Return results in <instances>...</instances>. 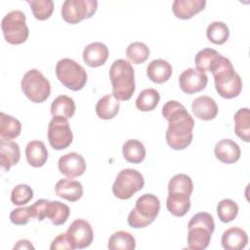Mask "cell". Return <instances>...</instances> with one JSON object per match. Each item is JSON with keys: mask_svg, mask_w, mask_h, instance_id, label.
<instances>
[{"mask_svg": "<svg viewBox=\"0 0 250 250\" xmlns=\"http://www.w3.org/2000/svg\"><path fill=\"white\" fill-rule=\"evenodd\" d=\"M162 115L168 121L166 142L175 150L187 148L192 141L194 120L186 107L177 101H168L162 107Z\"/></svg>", "mask_w": 250, "mask_h": 250, "instance_id": "1", "label": "cell"}, {"mask_svg": "<svg viewBox=\"0 0 250 250\" xmlns=\"http://www.w3.org/2000/svg\"><path fill=\"white\" fill-rule=\"evenodd\" d=\"M210 72H212L214 77L216 91L221 97L233 99L240 94L242 81L229 59L220 54L213 62Z\"/></svg>", "mask_w": 250, "mask_h": 250, "instance_id": "2", "label": "cell"}, {"mask_svg": "<svg viewBox=\"0 0 250 250\" xmlns=\"http://www.w3.org/2000/svg\"><path fill=\"white\" fill-rule=\"evenodd\" d=\"M112 96L117 101H128L133 96L135 86L134 68L126 60H115L109 68Z\"/></svg>", "mask_w": 250, "mask_h": 250, "instance_id": "3", "label": "cell"}, {"mask_svg": "<svg viewBox=\"0 0 250 250\" xmlns=\"http://www.w3.org/2000/svg\"><path fill=\"white\" fill-rule=\"evenodd\" d=\"M188 228V248L192 250L206 249L215 229L212 215L206 212L196 213L189 220Z\"/></svg>", "mask_w": 250, "mask_h": 250, "instance_id": "4", "label": "cell"}, {"mask_svg": "<svg viewBox=\"0 0 250 250\" xmlns=\"http://www.w3.org/2000/svg\"><path fill=\"white\" fill-rule=\"evenodd\" d=\"M160 210V201L152 193L141 195L135 207L128 215V224L134 229H142L150 225L157 217Z\"/></svg>", "mask_w": 250, "mask_h": 250, "instance_id": "5", "label": "cell"}, {"mask_svg": "<svg viewBox=\"0 0 250 250\" xmlns=\"http://www.w3.org/2000/svg\"><path fill=\"white\" fill-rule=\"evenodd\" d=\"M21 87L26 98L35 104L45 102L51 94L50 81L36 68L29 69L24 73Z\"/></svg>", "mask_w": 250, "mask_h": 250, "instance_id": "6", "label": "cell"}, {"mask_svg": "<svg viewBox=\"0 0 250 250\" xmlns=\"http://www.w3.org/2000/svg\"><path fill=\"white\" fill-rule=\"evenodd\" d=\"M56 75L63 86L79 91L87 82V72L84 67L71 59H62L57 62Z\"/></svg>", "mask_w": 250, "mask_h": 250, "instance_id": "7", "label": "cell"}, {"mask_svg": "<svg viewBox=\"0 0 250 250\" xmlns=\"http://www.w3.org/2000/svg\"><path fill=\"white\" fill-rule=\"evenodd\" d=\"M25 21V15L20 10H13L3 18L1 28L4 38L8 43L19 45L27 40L29 29Z\"/></svg>", "mask_w": 250, "mask_h": 250, "instance_id": "8", "label": "cell"}, {"mask_svg": "<svg viewBox=\"0 0 250 250\" xmlns=\"http://www.w3.org/2000/svg\"><path fill=\"white\" fill-rule=\"evenodd\" d=\"M145 186L143 175L131 168L121 170L112 185V192L119 199H129Z\"/></svg>", "mask_w": 250, "mask_h": 250, "instance_id": "9", "label": "cell"}, {"mask_svg": "<svg viewBox=\"0 0 250 250\" xmlns=\"http://www.w3.org/2000/svg\"><path fill=\"white\" fill-rule=\"evenodd\" d=\"M35 212V218L38 221H43L49 218L53 225H63L70 214L69 207L60 201H50L47 199H39L32 204Z\"/></svg>", "mask_w": 250, "mask_h": 250, "instance_id": "10", "label": "cell"}, {"mask_svg": "<svg viewBox=\"0 0 250 250\" xmlns=\"http://www.w3.org/2000/svg\"><path fill=\"white\" fill-rule=\"evenodd\" d=\"M96 0H65L62 5V17L67 23L75 24L91 18L97 11Z\"/></svg>", "mask_w": 250, "mask_h": 250, "instance_id": "11", "label": "cell"}, {"mask_svg": "<svg viewBox=\"0 0 250 250\" xmlns=\"http://www.w3.org/2000/svg\"><path fill=\"white\" fill-rule=\"evenodd\" d=\"M73 135L68 121L62 117H53L48 126V141L56 150L66 148L72 143Z\"/></svg>", "mask_w": 250, "mask_h": 250, "instance_id": "12", "label": "cell"}, {"mask_svg": "<svg viewBox=\"0 0 250 250\" xmlns=\"http://www.w3.org/2000/svg\"><path fill=\"white\" fill-rule=\"evenodd\" d=\"M65 233L74 249L89 247L94 239V232L91 225L83 219L73 221Z\"/></svg>", "mask_w": 250, "mask_h": 250, "instance_id": "13", "label": "cell"}, {"mask_svg": "<svg viewBox=\"0 0 250 250\" xmlns=\"http://www.w3.org/2000/svg\"><path fill=\"white\" fill-rule=\"evenodd\" d=\"M208 83V76L196 68H188L184 70L179 77L181 90L188 95L200 92L205 89Z\"/></svg>", "mask_w": 250, "mask_h": 250, "instance_id": "14", "label": "cell"}, {"mask_svg": "<svg viewBox=\"0 0 250 250\" xmlns=\"http://www.w3.org/2000/svg\"><path fill=\"white\" fill-rule=\"evenodd\" d=\"M58 165L60 172L70 179L83 175L86 170V162L77 152H69L61 156Z\"/></svg>", "mask_w": 250, "mask_h": 250, "instance_id": "15", "label": "cell"}, {"mask_svg": "<svg viewBox=\"0 0 250 250\" xmlns=\"http://www.w3.org/2000/svg\"><path fill=\"white\" fill-rule=\"evenodd\" d=\"M215 156L218 160L225 164L235 163L241 154L239 146L230 139H223L219 141L214 148Z\"/></svg>", "mask_w": 250, "mask_h": 250, "instance_id": "16", "label": "cell"}, {"mask_svg": "<svg viewBox=\"0 0 250 250\" xmlns=\"http://www.w3.org/2000/svg\"><path fill=\"white\" fill-rule=\"evenodd\" d=\"M108 49L102 42H93L83 50V61L90 67H98L105 63L108 58Z\"/></svg>", "mask_w": 250, "mask_h": 250, "instance_id": "17", "label": "cell"}, {"mask_svg": "<svg viewBox=\"0 0 250 250\" xmlns=\"http://www.w3.org/2000/svg\"><path fill=\"white\" fill-rule=\"evenodd\" d=\"M56 194L70 202L79 200L83 195V187L80 182L68 179L59 180L55 186Z\"/></svg>", "mask_w": 250, "mask_h": 250, "instance_id": "18", "label": "cell"}, {"mask_svg": "<svg viewBox=\"0 0 250 250\" xmlns=\"http://www.w3.org/2000/svg\"><path fill=\"white\" fill-rule=\"evenodd\" d=\"M191 109L195 117L201 120H212L218 114V105L209 96H200L193 100Z\"/></svg>", "mask_w": 250, "mask_h": 250, "instance_id": "19", "label": "cell"}, {"mask_svg": "<svg viewBox=\"0 0 250 250\" xmlns=\"http://www.w3.org/2000/svg\"><path fill=\"white\" fill-rule=\"evenodd\" d=\"M20 146L11 140L0 141V164L3 171H9L20 161Z\"/></svg>", "mask_w": 250, "mask_h": 250, "instance_id": "20", "label": "cell"}, {"mask_svg": "<svg viewBox=\"0 0 250 250\" xmlns=\"http://www.w3.org/2000/svg\"><path fill=\"white\" fill-rule=\"evenodd\" d=\"M205 5V0H175L172 4V11L178 19L188 20L201 12Z\"/></svg>", "mask_w": 250, "mask_h": 250, "instance_id": "21", "label": "cell"}, {"mask_svg": "<svg viewBox=\"0 0 250 250\" xmlns=\"http://www.w3.org/2000/svg\"><path fill=\"white\" fill-rule=\"evenodd\" d=\"M221 242L226 250H241L247 245L248 236L244 229L233 227L224 231Z\"/></svg>", "mask_w": 250, "mask_h": 250, "instance_id": "22", "label": "cell"}, {"mask_svg": "<svg viewBox=\"0 0 250 250\" xmlns=\"http://www.w3.org/2000/svg\"><path fill=\"white\" fill-rule=\"evenodd\" d=\"M172 65L162 59L151 61L146 67V75L152 82L157 84L168 81L172 75Z\"/></svg>", "mask_w": 250, "mask_h": 250, "instance_id": "23", "label": "cell"}, {"mask_svg": "<svg viewBox=\"0 0 250 250\" xmlns=\"http://www.w3.org/2000/svg\"><path fill=\"white\" fill-rule=\"evenodd\" d=\"M25 156L28 164L32 167H42L48 159V150L43 142L34 140L27 144Z\"/></svg>", "mask_w": 250, "mask_h": 250, "instance_id": "24", "label": "cell"}, {"mask_svg": "<svg viewBox=\"0 0 250 250\" xmlns=\"http://www.w3.org/2000/svg\"><path fill=\"white\" fill-rule=\"evenodd\" d=\"M193 184L189 176L186 174L175 175L168 184V194L173 196L190 197Z\"/></svg>", "mask_w": 250, "mask_h": 250, "instance_id": "25", "label": "cell"}, {"mask_svg": "<svg viewBox=\"0 0 250 250\" xmlns=\"http://www.w3.org/2000/svg\"><path fill=\"white\" fill-rule=\"evenodd\" d=\"M75 112V103L72 98L66 95L58 96L51 104V113L53 117H62L69 119Z\"/></svg>", "mask_w": 250, "mask_h": 250, "instance_id": "26", "label": "cell"}, {"mask_svg": "<svg viewBox=\"0 0 250 250\" xmlns=\"http://www.w3.org/2000/svg\"><path fill=\"white\" fill-rule=\"evenodd\" d=\"M120 103L112 95H105L102 97L96 104L97 115L104 120L112 119L119 111Z\"/></svg>", "mask_w": 250, "mask_h": 250, "instance_id": "27", "label": "cell"}, {"mask_svg": "<svg viewBox=\"0 0 250 250\" xmlns=\"http://www.w3.org/2000/svg\"><path fill=\"white\" fill-rule=\"evenodd\" d=\"M21 123L15 117L4 112L0 113V138L1 140H13L20 136Z\"/></svg>", "mask_w": 250, "mask_h": 250, "instance_id": "28", "label": "cell"}, {"mask_svg": "<svg viewBox=\"0 0 250 250\" xmlns=\"http://www.w3.org/2000/svg\"><path fill=\"white\" fill-rule=\"evenodd\" d=\"M123 157L126 161L134 164H139L146 157V148L143 143L138 140H128L122 146Z\"/></svg>", "mask_w": 250, "mask_h": 250, "instance_id": "29", "label": "cell"}, {"mask_svg": "<svg viewBox=\"0 0 250 250\" xmlns=\"http://www.w3.org/2000/svg\"><path fill=\"white\" fill-rule=\"evenodd\" d=\"M234 132L242 141L248 143L250 141V111L249 108L243 107L238 109L233 117Z\"/></svg>", "mask_w": 250, "mask_h": 250, "instance_id": "30", "label": "cell"}, {"mask_svg": "<svg viewBox=\"0 0 250 250\" xmlns=\"http://www.w3.org/2000/svg\"><path fill=\"white\" fill-rule=\"evenodd\" d=\"M107 248L110 250H133L136 248V240L130 232L118 230L108 238Z\"/></svg>", "mask_w": 250, "mask_h": 250, "instance_id": "31", "label": "cell"}, {"mask_svg": "<svg viewBox=\"0 0 250 250\" xmlns=\"http://www.w3.org/2000/svg\"><path fill=\"white\" fill-rule=\"evenodd\" d=\"M159 101L160 95L158 91L153 88L145 89L136 100V107L141 111H151L157 106Z\"/></svg>", "mask_w": 250, "mask_h": 250, "instance_id": "32", "label": "cell"}, {"mask_svg": "<svg viewBox=\"0 0 250 250\" xmlns=\"http://www.w3.org/2000/svg\"><path fill=\"white\" fill-rule=\"evenodd\" d=\"M206 35L210 42L216 45H222L229 37V29L223 21H213L206 29Z\"/></svg>", "mask_w": 250, "mask_h": 250, "instance_id": "33", "label": "cell"}, {"mask_svg": "<svg viewBox=\"0 0 250 250\" xmlns=\"http://www.w3.org/2000/svg\"><path fill=\"white\" fill-rule=\"evenodd\" d=\"M166 207H167V210L173 216L183 217L188 212L190 208L189 197L173 196L168 194L166 199Z\"/></svg>", "mask_w": 250, "mask_h": 250, "instance_id": "34", "label": "cell"}, {"mask_svg": "<svg viewBox=\"0 0 250 250\" xmlns=\"http://www.w3.org/2000/svg\"><path fill=\"white\" fill-rule=\"evenodd\" d=\"M220 53L211 48H204L200 50L194 58V62L196 65V69L201 72L210 71V68L215 62V60L219 57Z\"/></svg>", "mask_w": 250, "mask_h": 250, "instance_id": "35", "label": "cell"}, {"mask_svg": "<svg viewBox=\"0 0 250 250\" xmlns=\"http://www.w3.org/2000/svg\"><path fill=\"white\" fill-rule=\"evenodd\" d=\"M126 56L133 63L145 62L149 57V49L143 42H133L126 49Z\"/></svg>", "mask_w": 250, "mask_h": 250, "instance_id": "36", "label": "cell"}, {"mask_svg": "<svg viewBox=\"0 0 250 250\" xmlns=\"http://www.w3.org/2000/svg\"><path fill=\"white\" fill-rule=\"evenodd\" d=\"M217 214L221 222L229 223L238 214V205L231 199H223L217 205Z\"/></svg>", "mask_w": 250, "mask_h": 250, "instance_id": "37", "label": "cell"}, {"mask_svg": "<svg viewBox=\"0 0 250 250\" xmlns=\"http://www.w3.org/2000/svg\"><path fill=\"white\" fill-rule=\"evenodd\" d=\"M33 16L39 21L49 19L54 10V2L52 0H28Z\"/></svg>", "mask_w": 250, "mask_h": 250, "instance_id": "38", "label": "cell"}, {"mask_svg": "<svg viewBox=\"0 0 250 250\" xmlns=\"http://www.w3.org/2000/svg\"><path fill=\"white\" fill-rule=\"evenodd\" d=\"M33 197L32 188L24 184L16 186L11 192V201L13 204L21 206L28 203Z\"/></svg>", "mask_w": 250, "mask_h": 250, "instance_id": "39", "label": "cell"}, {"mask_svg": "<svg viewBox=\"0 0 250 250\" xmlns=\"http://www.w3.org/2000/svg\"><path fill=\"white\" fill-rule=\"evenodd\" d=\"M32 218H35V212L32 205L14 209L10 213L11 222L17 226L26 225Z\"/></svg>", "mask_w": 250, "mask_h": 250, "instance_id": "40", "label": "cell"}, {"mask_svg": "<svg viewBox=\"0 0 250 250\" xmlns=\"http://www.w3.org/2000/svg\"><path fill=\"white\" fill-rule=\"evenodd\" d=\"M50 249H68V250H73V246L70 243L69 239L66 236V233H60L55 239L52 241Z\"/></svg>", "mask_w": 250, "mask_h": 250, "instance_id": "41", "label": "cell"}, {"mask_svg": "<svg viewBox=\"0 0 250 250\" xmlns=\"http://www.w3.org/2000/svg\"><path fill=\"white\" fill-rule=\"evenodd\" d=\"M14 249H34V246L27 239H21L14 246Z\"/></svg>", "mask_w": 250, "mask_h": 250, "instance_id": "42", "label": "cell"}]
</instances>
